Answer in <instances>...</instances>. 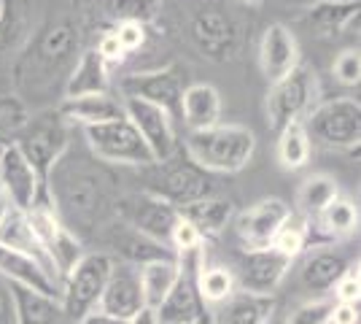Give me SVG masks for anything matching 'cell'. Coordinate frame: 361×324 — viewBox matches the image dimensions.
<instances>
[{
    "mask_svg": "<svg viewBox=\"0 0 361 324\" xmlns=\"http://www.w3.org/2000/svg\"><path fill=\"white\" fill-rule=\"evenodd\" d=\"M84 52V11L78 0H60L27 35L14 62L16 97L27 108H57L78 54Z\"/></svg>",
    "mask_w": 361,
    "mask_h": 324,
    "instance_id": "6da1fadb",
    "label": "cell"
},
{
    "mask_svg": "<svg viewBox=\"0 0 361 324\" xmlns=\"http://www.w3.org/2000/svg\"><path fill=\"white\" fill-rule=\"evenodd\" d=\"M46 200L68 230L81 241L103 230L114 219L119 200V176L97 157L73 152L71 146L46 176Z\"/></svg>",
    "mask_w": 361,
    "mask_h": 324,
    "instance_id": "7a4b0ae2",
    "label": "cell"
},
{
    "mask_svg": "<svg viewBox=\"0 0 361 324\" xmlns=\"http://www.w3.org/2000/svg\"><path fill=\"white\" fill-rule=\"evenodd\" d=\"M256 152V136L243 124H213L192 130L183 140V155L205 173H240Z\"/></svg>",
    "mask_w": 361,
    "mask_h": 324,
    "instance_id": "3957f363",
    "label": "cell"
},
{
    "mask_svg": "<svg viewBox=\"0 0 361 324\" xmlns=\"http://www.w3.org/2000/svg\"><path fill=\"white\" fill-rule=\"evenodd\" d=\"M186 35L195 44V49L213 62L232 60L243 47V22L224 3H213L205 0L192 8V14L186 19Z\"/></svg>",
    "mask_w": 361,
    "mask_h": 324,
    "instance_id": "277c9868",
    "label": "cell"
},
{
    "mask_svg": "<svg viewBox=\"0 0 361 324\" xmlns=\"http://www.w3.org/2000/svg\"><path fill=\"white\" fill-rule=\"evenodd\" d=\"M310 143H318L329 152H356L361 140V103L359 97L340 95L318 100L302 119Z\"/></svg>",
    "mask_w": 361,
    "mask_h": 324,
    "instance_id": "5b68a950",
    "label": "cell"
},
{
    "mask_svg": "<svg viewBox=\"0 0 361 324\" xmlns=\"http://www.w3.org/2000/svg\"><path fill=\"white\" fill-rule=\"evenodd\" d=\"M318 103V73L313 65L300 62L286 76L270 81L264 111L270 130L281 133L286 124L302 122L307 111Z\"/></svg>",
    "mask_w": 361,
    "mask_h": 324,
    "instance_id": "8992f818",
    "label": "cell"
},
{
    "mask_svg": "<svg viewBox=\"0 0 361 324\" xmlns=\"http://www.w3.org/2000/svg\"><path fill=\"white\" fill-rule=\"evenodd\" d=\"M140 170H146V186L143 189L157 195V198H162L170 205H176V208H183L189 203L213 195L211 173L197 168L186 155L178 157V152L170 160L154 162V165Z\"/></svg>",
    "mask_w": 361,
    "mask_h": 324,
    "instance_id": "52a82bcc",
    "label": "cell"
},
{
    "mask_svg": "<svg viewBox=\"0 0 361 324\" xmlns=\"http://www.w3.org/2000/svg\"><path fill=\"white\" fill-rule=\"evenodd\" d=\"M11 143L19 146V152L25 155V160L35 168V173L46 184L49 170L54 168V162L71 146V124L62 119L57 108H44L35 116L30 114L27 124L16 133Z\"/></svg>",
    "mask_w": 361,
    "mask_h": 324,
    "instance_id": "ba28073f",
    "label": "cell"
},
{
    "mask_svg": "<svg viewBox=\"0 0 361 324\" xmlns=\"http://www.w3.org/2000/svg\"><path fill=\"white\" fill-rule=\"evenodd\" d=\"M81 130H84L90 155L111 165V168H119V165L149 168V165H154V155L149 152L146 140L140 138L135 124L127 116H119V119H111L103 124H90Z\"/></svg>",
    "mask_w": 361,
    "mask_h": 324,
    "instance_id": "9c48e42d",
    "label": "cell"
},
{
    "mask_svg": "<svg viewBox=\"0 0 361 324\" xmlns=\"http://www.w3.org/2000/svg\"><path fill=\"white\" fill-rule=\"evenodd\" d=\"M114 268V257L106 254L103 248L87 251L75 268L62 281V311L68 319L78 322L97 308L100 294L106 289V281Z\"/></svg>",
    "mask_w": 361,
    "mask_h": 324,
    "instance_id": "30bf717a",
    "label": "cell"
},
{
    "mask_svg": "<svg viewBox=\"0 0 361 324\" xmlns=\"http://www.w3.org/2000/svg\"><path fill=\"white\" fill-rule=\"evenodd\" d=\"M44 198L27 211V219H30L32 232L38 235L46 257H49V263H51V268H54V273H57V278H60L62 284L65 276L75 268V263L87 254V246H84V241L78 235H73V232L62 224L60 216L54 214V208Z\"/></svg>",
    "mask_w": 361,
    "mask_h": 324,
    "instance_id": "8fae6325",
    "label": "cell"
},
{
    "mask_svg": "<svg viewBox=\"0 0 361 324\" xmlns=\"http://www.w3.org/2000/svg\"><path fill=\"white\" fill-rule=\"evenodd\" d=\"M178 216L180 214L176 205H170L146 189L121 192L116 200V211H114V219H119L127 227H133L135 232L146 235L157 244H165V246H170V235H173Z\"/></svg>",
    "mask_w": 361,
    "mask_h": 324,
    "instance_id": "7c38bea8",
    "label": "cell"
},
{
    "mask_svg": "<svg viewBox=\"0 0 361 324\" xmlns=\"http://www.w3.org/2000/svg\"><path fill=\"white\" fill-rule=\"evenodd\" d=\"M124 116L135 124L140 138L146 140L149 152L154 155V162H162L178 152V140H176V119L167 114L165 108L146 103L140 97H121Z\"/></svg>",
    "mask_w": 361,
    "mask_h": 324,
    "instance_id": "4fadbf2b",
    "label": "cell"
},
{
    "mask_svg": "<svg viewBox=\"0 0 361 324\" xmlns=\"http://www.w3.org/2000/svg\"><path fill=\"white\" fill-rule=\"evenodd\" d=\"M291 263L286 254H281L278 248H245L240 254L238 265L232 268L235 270V281H238V289L243 292H254V294H275L278 287L283 284V278L291 270Z\"/></svg>",
    "mask_w": 361,
    "mask_h": 324,
    "instance_id": "5bb4252c",
    "label": "cell"
},
{
    "mask_svg": "<svg viewBox=\"0 0 361 324\" xmlns=\"http://www.w3.org/2000/svg\"><path fill=\"white\" fill-rule=\"evenodd\" d=\"M121 97H140L146 103L165 108L173 119L180 116V95H183V81L180 71L167 65L157 71H140V73H127L119 84Z\"/></svg>",
    "mask_w": 361,
    "mask_h": 324,
    "instance_id": "9a60e30c",
    "label": "cell"
},
{
    "mask_svg": "<svg viewBox=\"0 0 361 324\" xmlns=\"http://www.w3.org/2000/svg\"><path fill=\"white\" fill-rule=\"evenodd\" d=\"M291 214L294 211L281 198H264L254 203L251 208H245L243 214H235L232 222L243 248H267L272 246L275 235L281 232Z\"/></svg>",
    "mask_w": 361,
    "mask_h": 324,
    "instance_id": "2e32d148",
    "label": "cell"
},
{
    "mask_svg": "<svg viewBox=\"0 0 361 324\" xmlns=\"http://www.w3.org/2000/svg\"><path fill=\"white\" fill-rule=\"evenodd\" d=\"M0 186H3L8 203L19 211H30L46 192L41 176L25 160L16 143H8L0 155Z\"/></svg>",
    "mask_w": 361,
    "mask_h": 324,
    "instance_id": "e0dca14e",
    "label": "cell"
},
{
    "mask_svg": "<svg viewBox=\"0 0 361 324\" xmlns=\"http://www.w3.org/2000/svg\"><path fill=\"white\" fill-rule=\"evenodd\" d=\"M140 308H146L143 303V289H140V273L137 265L130 263H116L111 268V276L106 281V289L100 294L97 308L100 313H108L114 319L130 322Z\"/></svg>",
    "mask_w": 361,
    "mask_h": 324,
    "instance_id": "ac0fdd59",
    "label": "cell"
},
{
    "mask_svg": "<svg viewBox=\"0 0 361 324\" xmlns=\"http://www.w3.org/2000/svg\"><path fill=\"white\" fill-rule=\"evenodd\" d=\"M103 244H106L103 251L111 254V257H119V263L146 265L154 263V260H178V254L170 246L140 235V232L127 227L119 219H111L103 227Z\"/></svg>",
    "mask_w": 361,
    "mask_h": 324,
    "instance_id": "d6986e66",
    "label": "cell"
},
{
    "mask_svg": "<svg viewBox=\"0 0 361 324\" xmlns=\"http://www.w3.org/2000/svg\"><path fill=\"white\" fill-rule=\"evenodd\" d=\"M259 71L267 81L286 76L288 71H294L302 62L300 41L297 35L288 30L286 25L281 22H272L267 30L262 32V41H259Z\"/></svg>",
    "mask_w": 361,
    "mask_h": 324,
    "instance_id": "ffe728a7",
    "label": "cell"
},
{
    "mask_svg": "<svg viewBox=\"0 0 361 324\" xmlns=\"http://www.w3.org/2000/svg\"><path fill=\"white\" fill-rule=\"evenodd\" d=\"M0 278L11 281V284H22V287H30L35 292H44L49 297H57L62 300V287L51 278V273L46 270L41 263H35L32 257L8 248L0 244Z\"/></svg>",
    "mask_w": 361,
    "mask_h": 324,
    "instance_id": "44dd1931",
    "label": "cell"
},
{
    "mask_svg": "<svg viewBox=\"0 0 361 324\" xmlns=\"http://www.w3.org/2000/svg\"><path fill=\"white\" fill-rule=\"evenodd\" d=\"M321 251H313L300 268V281L307 292L318 294H331L334 284L345 276V270L353 265L350 257L343 251H334L331 246H318Z\"/></svg>",
    "mask_w": 361,
    "mask_h": 324,
    "instance_id": "7402d4cb",
    "label": "cell"
},
{
    "mask_svg": "<svg viewBox=\"0 0 361 324\" xmlns=\"http://www.w3.org/2000/svg\"><path fill=\"white\" fill-rule=\"evenodd\" d=\"M356 230H359V205L350 198H345V195H337L321 214L307 222L310 241L316 238V241H324V244L350 238Z\"/></svg>",
    "mask_w": 361,
    "mask_h": 324,
    "instance_id": "603a6c76",
    "label": "cell"
},
{
    "mask_svg": "<svg viewBox=\"0 0 361 324\" xmlns=\"http://www.w3.org/2000/svg\"><path fill=\"white\" fill-rule=\"evenodd\" d=\"M57 111H60V116L68 124H81V127L103 124V122H111V119L124 116L121 97H114L111 92L62 97L60 103H57Z\"/></svg>",
    "mask_w": 361,
    "mask_h": 324,
    "instance_id": "cb8c5ba5",
    "label": "cell"
},
{
    "mask_svg": "<svg viewBox=\"0 0 361 324\" xmlns=\"http://www.w3.org/2000/svg\"><path fill=\"white\" fill-rule=\"evenodd\" d=\"M180 119L186 130H205L221 122V95L208 81H197L183 87L180 95Z\"/></svg>",
    "mask_w": 361,
    "mask_h": 324,
    "instance_id": "d4e9b609",
    "label": "cell"
},
{
    "mask_svg": "<svg viewBox=\"0 0 361 324\" xmlns=\"http://www.w3.org/2000/svg\"><path fill=\"white\" fill-rule=\"evenodd\" d=\"M213 324H270L275 300L270 294L232 292L224 303L213 306Z\"/></svg>",
    "mask_w": 361,
    "mask_h": 324,
    "instance_id": "484cf974",
    "label": "cell"
},
{
    "mask_svg": "<svg viewBox=\"0 0 361 324\" xmlns=\"http://www.w3.org/2000/svg\"><path fill=\"white\" fill-rule=\"evenodd\" d=\"M87 8L108 28L124 22L151 28L162 16V0H87Z\"/></svg>",
    "mask_w": 361,
    "mask_h": 324,
    "instance_id": "4316f807",
    "label": "cell"
},
{
    "mask_svg": "<svg viewBox=\"0 0 361 324\" xmlns=\"http://www.w3.org/2000/svg\"><path fill=\"white\" fill-rule=\"evenodd\" d=\"M100 92H111V68L97 54V49L84 47V52L75 60L73 71H71V76H68L62 97H81V95Z\"/></svg>",
    "mask_w": 361,
    "mask_h": 324,
    "instance_id": "83f0119b",
    "label": "cell"
},
{
    "mask_svg": "<svg viewBox=\"0 0 361 324\" xmlns=\"http://www.w3.org/2000/svg\"><path fill=\"white\" fill-rule=\"evenodd\" d=\"M8 292L14 303L16 324H60L65 319L62 300L57 297H49V294L35 292L22 284H11V281H8Z\"/></svg>",
    "mask_w": 361,
    "mask_h": 324,
    "instance_id": "f1b7e54d",
    "label": "cell"
},
{
    "mask_svg": "<svg viewBox=\"0 0 361 324\" xmlns=\"http://www.w3.org/2000/svg\"><path fill=\"white\" fill-rule=\"evenodd\" d=\"M180 219H186L192 227H195L202 238H213L219 232H224L232 219H235V203L226 200V198H216L208 195L202 200H195L189 205L178 208Z\"/></svg>",
    "mask_w": 361,
    "mask_h": 324,
    "instance_id": "f546056e",
    "label": "cell"
},
{
    "mask_svg": "<svg viewBox=\"0 0 361 324\" xmlns=\"http://www.w3.org/2000/svg\"><path fill=\"white\" fill-rule=\"evenodd\" d=\"M353 19H359V0H316L305 14V22L321 35H340Z\"/></svg>",
    "mask_w": 361,
    "mask_h": 324,
    "instance_id": "4dcf8cb0",
    "label": "cell"
},
{
    "mask_svg": "<svg viewBox=\"0 0 361 324\" xmlns=\"http://www.w3.org/2000/svg\"><path fill=\"white\" fill-rule=\"evenodd\" d=\"M140 273V289H143V303L146 308H159L170 289L176 287L180 276V263L178 260H154V263L137 265Z\"/></svg>",
    "mask_w": 361,
    "mask_h": 324,
    "instance_id": "1f68e13d",
    "label": "cell"
},
{
    "mask_svg": "<svg viewBox=\"0 0 361 324\" xmlns=\"http://www.w3.org/2000/svg\"><path fill=\"white\" fill-rule=\"evenodd\" d=\"M340 195V184L331 179L329 173H313L307 176L297 189V211L305 222L318 216L334 198Z\"/></svg>",
    "mask_w": 361,
    "mask_h": 324,
    "instance_id": "d6a6232c",
    "label": "cell"
},
{
    "mask_svg": "<svg viewBox=\"0 0 361 324\" xmlns=\"http://www.w3.org/2000/svg\"><path fill=\"white\" fill-rule=\"evenodd\" d=\"M197 292L205 306H219L224 303L232 292H238L235 270L226 265H205L200 263L197 268Z\"/></svg>",
    "mask_w": 361,
    "mask_h": 324,
    "instance_id": "836d02e7",
    "label": "cell"
},
{
    "mask_svg": "<svg viewBox=\"0 0 361 324\" xmlns=\"http://www.w3.org/2000/svg\"><path fill=\"white\" fill-rule=\"evenodd\" d=\"M278 162L283 170H300L310 162V155H313V143L307 138L302 122L286 124L281 133H278Z\"/></svg>",
    "mask_w": 361,
    "mask_h": 324,
    "instance_id": "e575fe53",
    "label": "cell"
},
{
    "mask_svg": "<svg viewBox=\"0 0 361 324\" xmlns=\"http://www.w3.org/2000/svg\"><path fill=\"white\" fill-rule=\"evenodd\" d=\"M310 246V232H307V222L305 219H297L291 214L288 222L281 227V232L275 235L272 241V248H278L281 254H286L288 260H297L305 248Z\"/></svg>",
    "mask_w": 361,
    "mask_h": 324,
    "instance_id": "d590c367",
    "label": "cell"
},
{
    "mask_svg": "<svg viewBox=\"0 0 361 324\" xmlns=\"http://www.w3.org/2000/svg\"><path fill=\"white\" fill-rule=\"evenodd\" d=\"M30 119V108L25 106L22 97L16 95H3L0 97V136L6 140H14L16 133L27 124Z\"/></svg>",
    "mask_w": 361,
    "mask_h": 324,
    "instance_id": "8d00e7d4",
    "label": "cell"
},
{
    "mask_svg": "<svg viewBox=\"0 0 361 324\" xmlns=\"http://www.w3.org/2000/svg\"><path fill=\"white\" fill-rule=\"evenodd\" d=\"M331 308H334V297L318 294V297L300 303L294 311H288L286 324H329Z\"/></svg>",
    "mask_w": 361,
    "mask_h": 324,
    "instance_id": "74e56055",
    "label": "cell"
},
{
    "mask_svg": "<svg viewBox=\"0 0 361 324\" xmlns=\"http://www.w3.org/2000/svg\"><path fill=\"white\" fill-rule=\"evenodd\" d=\"M331 73L340 84L345 87H359L361 81V54L359 49H343L334 62H331Z\"/></svg>",
    "mask_w": 361,
    "mask_h": 324,
    "instance_id": "f35d334b",
    "label": "cell"
},
{
    "mask_svg": "<svg viewBox=\"0 0 361 324\" xmlns=\"http://www.w3.org/2000/svg\"><path fill=\"white\" fill-rule=\"evenodd\" d=\"M202 246H205V238H202L186 219H180L178 216V222H176V227H173V235H170V248L180 257V254L200 251Z\"/></svg>",
    "mask_w": 361,
    "mask_h": 324,
    "instance_id": "ab89813d",
    "label": "cell"
},
{
    "mask_svg": "<svg viewBox=\"0 0 361 324\" xmlns=\"http://www.w3.org/2000/svg\"><path fill=\"white\" fill-rule=\"evenodd\" d=\"M331 297H334V303H350V306H359V297H361L359 260L350 265V268L345 270V276L334 284Z\"/></svg>",
    "mask_w": 361,
    "mask_h": 324,
    "instance_id": "60d3db41",
    "label": "cell"
},
{
    "mask_svg": "<svg viewBox=\"0 0 361 324\" xmlns=\"http://www.w3.org/2000/svg\"><path fill=\"white\" fill-rule=\"evenodd\" d=\"M111 30L119 38L121 49H124L127 54L137 52V49L146 44V35H149V28H146V25H135V22H124V25H116V28H111Z\"/></svg>",
    "mask_w": 361,
    "mask_h": 324,
    "instance_id": "b9f144b4",
    "label": "cell"
},
{
    "mask_svg": "<svg viewBox=\"0 0 361 324\" xmlns=\"http://www.w3.org/2000/svg\"><path fill=\"white\" fill-rule=\"evenodd\" d=\"M94 49H97V54L106 60L108 68H114V65H121V62H124V57H127V52L121 49L119 38L114 35V30H111V28H108V30L100 35V41L94 44Z\"/></svg>",
    "mask_w": 361,
    "mask_h": 324,
    "instance_id": "7bdbcfd3",
    "label": "cell"
},
{
    "mask_svg": "<svg viewBox=\"0 0 361 324\" xmlns=\"http://www.w3.org/2000/svg\"><path fill=\"white\" fill-rule=\"evenodd\" d=\"M329 324H359V306H350V303H334Z\"/></svg>",
    "mask_w": 361,
    "mask_h": 324,
    "instance_id": "ee69618b",
    "label": "cell"
},
{
    "mask_svg": "<svg viewBox=\"0 0 361 324\" xmlns=\"http://www.w3.org/2000/svg\"><path fill=\"white\" fill-rule=\"evenodd\" d=\"M0 324H16L14 303H11V292H8L6 278H0Z\"/></svg>",
    "mask_w": 361,
    "mask_h": 324,
    "instance_id": "f6af8a7d",
    "label": "cell"
},
{
    "mask_svg": "<svg viewBox=\"0 0 361 324\" xmlns=\"http://www.w3.org/2000/svg\"><path fill=\"white\" fill-rule=\"evenodd\" d=\"M75 324H127L121 322V319H114V316H108V313H100V311H92L87 316H81Z\"/></svg>",
    "mask_w": 361,
    "mask_h": 324,
    "instance_id": "bcb514c9",
    "label": "cell"
},
{
    "mask_svg": "<svg viewBox=\"0 0 361 324\" xmlns=\"http://www.w3.org/2000/svg\"><path fill=\"white\" fill-rule=\"evenodd\" d=\"M127 324H159V319H157V311L154 308H140Z\"/></svg>",
    "mask_w": 361,
    "mask_h": 324,
    "instance_id": "7dc6e473",
    "label": "cell"
},
{
    "mask_svg": "<svg viewBox=\"0 0 361 324\" xmlns=\"http://www.w3.org/2000/svg\"><path fill=\"white\" fill-rule=\"evenodd\" d=\"M8 208H11V203H8L6 192H3V186H0V222H3V216L8 214Z\"/></svg>",
    "mask_w": 361,
    "mask_h": 324,
    "instance_id": "c3c4849f",
    "label": "cell"
},
{
    "mask_svg": "<svg viewBox=\"0 0 361 324\" xmlns=\"http://www.w3.org/2000/svg\"><path fill=\"white\" fill-rule=\"evenodd\" d=\"M238 3H243V6H262L264 0H238Z\"/></svg>",
    "mask_w": 361,
    "mask_h": 324,
    "instance_id": "681fc988",
    "label": "cell"
},
{
    "mask_svg": "<svg viewBox=\"0 0 361 324\" xmlns=\"http://www.w3.org/2000/svg\"><path fill=\"white\" fill-rule=\"evenodd\" d=\"M8 143H11V140H6V138H3V136H0V155H3V149H6Z\"/></svg>",
    "mask_w": 361,
    "mask_h": 324,
    "instance_id": "f907efd6",
    "label": "cell"
},
{
    "mask_svg": "<svg viewBox=\"0 0 361 324\" xmlns=\"http://www.w3.org/2000/svg\"><path fill=\"white\" fill-rule=\"evenodd\" d=\"M286 3H302V0H286Z\"/></svg>",
    "mask_w": 361,
    "mask_h": 324,
    "instance_id": "816d5d0a",
    "label": "cell"
},
{
    "mask_svg": "<svg viewBox=\"0 0 361 324\" xmlns=\"http://www.w3.org/2000/svg\"><path fill=\"white\" fill-rule=\"evenodd\" d=\"M0 6H3V0H0Z\"/></svg>",
    "mask_w": 361,
    "mask_h": 324,
    "instance_id": "f5cc1de1",
    "label": "cell"
}]
</instances>
